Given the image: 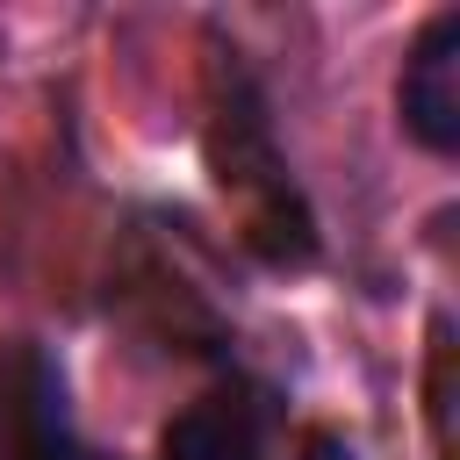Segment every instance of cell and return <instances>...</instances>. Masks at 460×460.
Here are the masks:
<instances>
[{"mask_svg":"<svg viewBox=\"0 0 460 460\" xmlns=\"http://www.w3.org/2000/svg\"><path fill=\"white\" fill-rule=\"evenodd\" d=\"M395 122L431 158L460 151V7L424 14V29L410 36L395 72Z\"/></svg>","mask_w":460,"mask_h":460,"instance_id":"1","label":"cell"},{"mask_svg":"<svg viewBox=\"0 0 460 460\" xmlns=\"http://www.w3.org/2000/svg\"><path fill=\"white\" fill-rule=\"evenodd\" d=\"M273 417H280V410H273V388L230 374V381L201 388V395L158 431V453H151V460H266Z\"/></svg>","mask_w":460,"mask_h":460,"instance_id":"2","label":"cell"},{"mask_svg":"<svg viewBox=\"0 0 460 460\" xmlns=\"http://www.w3.org/2000/svg\"><path fill=\"white\" fill-rule=\"evenodd\" d=\"M0 460H86L65 410V381L36 345H14L0 359Z\"/></svg>","mask_w":460,"mask_h":460,"instance_id":"3","label":"cell"},{"mask_svg":"<svg viewBox=\"0 0 460 460\" xmlns=\"http://www.w3.org/2000/svg\"><path fill=\"white\" fill-rule=\"evenodd\" d=\"M295 460H359V453H352L338 431H309V438L295 446Z\"/></svg>","mask_w":460,"mask_h":460,"instance_id":"4","label":"cell"}]
</instances>
